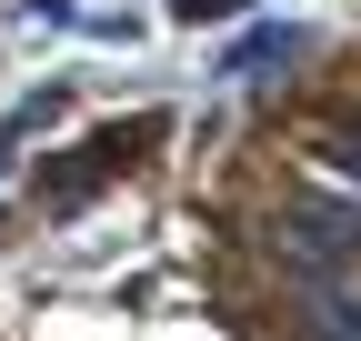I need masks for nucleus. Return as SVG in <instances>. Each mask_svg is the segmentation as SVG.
I'll return each mask as SVG.
<instances>
[{
	"instance_id": "f257e3e1",
	"label": "nucleus",
	"mask_w": 361,
	"mask_h": 341,
	"mask_svg": "<svg viewBox=\"0 0 361 341\" xmlns=\"http://www.w3.org/2000/svg\"><path fill=\"white\" fill-rule=\"evenodd\" d=\"M271 231H281V251H291V261H311V271H341V261H361V201L291 191Z\"/></svg>"
},
{
	"instance_id": "f03ea898",
	"label": "nucleus",
	"mask_w": 361,
	"mask_h": 341,
	"mask_svg": "<svg viewBox=\"0 0 361 341\" xmlns=\"http://www.w3.org/2000/svg\"><path fill=\"white\" fill-rule=\"evenodd\" d=\"M291 321H301V341H361V302L351 291H311Z\"/></svg>"
},
{
	"instance_id": "7ed1b4c3",
	"label": "nucleus",
	"mask_w": 361,
	"mask_h": 341,
	"mask_svg": "<svg viewBox=\"0 0 361 341\" xmlns=\"http://www.w3.org/2000/svg\"><path fill=\"white\" fill-rule=\"evenodd\" d=\"M322 161L341 170V181H361V120H341V131H322Z\"/></svg>"
}]
</instances>
